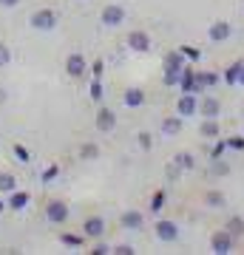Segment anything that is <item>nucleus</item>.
Here are the masks:
<instances>
[{"mask_svg": "<svg viewBox=\"0 0 244 255\" xmlns=\"http://www.w3.org/2000/svg\"><path fill=\"white\" fill-rule=\"evenodd\" d=\"M57 176H60V167H57V164H48L43 173H40V182H43V184H51Z\"/></svg>", "mask_w": 244, "mask_h": 255, "instance_id": "obj_27", "label": "nucleus"}, {"mask_svg": "<svg viewBox=\"0 0 244 255\" xmlns=\"http://www.w3.org/2000/svg\"><path fill=\"white\" fill-rule=\"evenodd\" d=\"M111 253H114V255H134L136 250L131 244H117V247H111Z\"/></svg>", "mask_w": 244, "mask_h": 255, "instance_id": "obj_39", "label": "nucleus"}, {"mask_svg": "<svg viewBox=\"0 0 244 255\" xmlns=\"http://www.w3.org/2000/svg\"><path fill=\"white\" fill-rule=\"evenodd\" d=\"M199 114L205 119H219L222 117V100H219V97H202L199 100Z\"/></svg>", "mask_w": 244, "mask_h": 255, "instance_id": "obj_14", "label": "nucleus"}, {"mask_svg": "<svg viewBox=\"0 0 244 255\" xmlns=\"http://www.w3.org/2000/svg\"><path fill=\"white\" fill-rule=\"evenodd\" d=\"M122 105H125V108H142L145 105V91L136 88V85L125 88V91H122Z\"/></svg>", "mask_w": 244, "mask_h": 255, "instance_id": "obj_16", "label": "nucleus"}, {"mask_svg": "<svg viewBox=\"0 0 244 255\" xmlns=\"http://www.w3.org/2000/svg\"><path fill=\"white\" fill-rule=\"evenodd\" d=\"M23 0H0V9H17Z\"/></svg>", "mask_w": 244, "mask_h": 255, "instance_id": "obj_41", "label": "nucleus"}, {"mask_svg": "<svg viewBox=\"0 0 244 255\" xmlns=\"http://www.w3.org/2000/svg\"><path fill=\"white\" fill-rule=\"evenodd\" d=\"M11 153H14V159H17L20 164L31 162V153H28V147H23V145H14V147H11Z\"/></svg>", "mask_w": 244, "mask_h": 255, "instance_id": "obj_28", "label": "nucleus"}, {"mask_svg": "<svg viewBox=\"0 0 244 255\" xmlns=\"http://www.w3.org/2000/svg\"><path fill=\"white\" fill-rule=\"evenodd\" d=\"M154 233H156V238H159L162 244H173V241L179 238V224L171 221V219H159L154 224Z\"/></svg>", "mask_w": 244, "mask_h": 255, "instance_id": "obj_5", "label": "nucleus"}, {"mask_svg": "<svg viewBox=\"0 0 244 255\" xmlns=\"http://www.w3.org/2000/svg\"><path fill=\"white\" fill-rule=\"evenodd\" d=\"M88 253H91V255H108V253H111V247H108V244H102L100 238H97V244L91 247Z\"/></svg>", "mask_w": 244, "mask_h": 255, "instance_id": "obj_38", "label": "nucleus"}, {"mask_svg": "<svg viewBox=\"0 0 244 255\" xmlns=\"http://www.w3.org/2000/svg\"><path fill=\"white\" fill-rule=\"evenodd\" d=\"M179 133H182V117L179 114L162 119V136H179Z\"/></svg>", "mask_w": 244, "mask_h": 255, "instance_id": "obj_18", "label": "nucleus"}, {"mask_svg": "<svg viewBox=\"0 0 244 255\" xmlns=\"http://www.w3.org/2000/svg\"><path fill=\"white\" fill-rule=\"evenodd\" d=\"M239 63H242V60H239ZM239 63H233V65H230V68L225 71V82H227V85H236V74H239Z\"/></svg>", "mask_w": 244, "mask_h": 255, "instance_id": "obj_35", "label": "nucleus"}, {"mask_svg": "<svg viewBox=\"0 0 244 255\" xmlns=\"http://www.w3.org/2000/svg\"><path fill=\"white\" fill-rule=\"evenodd\" d=\"M28 26L34 31H54L60 26V11L51 9V6H43V9H34L28 14Z\"/></svg>", "mask_w": 244, "mask_h": 255, "instance_id": "obj_1", "label": "nucleus"}, {"mask_svg": "<svg viewBox=\"0 0 244 255\" xmlns=\"http://www.w3.org/2000/svg\"><path fill=\"white\" fill-rule=\"evenodd\" d=\"M173 162L182 167V173H188V170H196V156L190 153V150H182V153L173 156Z\"/></svg>", "mask_w": 244, "mask_h": 255, "instance_id": "obj_22", "label": "nucleus"}, {"mask_svg": "<svg viewBox=\"0 0 244 255\" xmlns=\"http://www.w3.org/2000/svg\"><path fill=\"white\" fill-rule=\"evenodd\" d=\"M165 199H168V196H165V190H156L154 196H151V213H159V210L165 207Z\"/></svg>", "mask_w": 244, "mask_h": 255, "instance_id": "obj_31", "label": "nucleus"}, {"mask_svg": "<svg viewBox=\"0 0 244 255\" xmlns=\"http://www.w3.org/2000/svg\"><path fill=\"white\" fill-rule=\"evenodd\" d=\"M233 241L236 238L227 233V230H216L213 236H210V250L216 255H227V253H233Z\"/></svg>", "mask_w": 244, "mask_h": 255, "instance_id": "obj_7", "label": "nucleus"}, {"mask_svg": "<svg viewBox=\"0 0 244 255\" xmlns=\"http://www.w3.org/2000/svg\"><path fill=\"white\" fill-rule=\"evenodd\" d=\"M205 204L210 210H222V207H227V196L222 190H208L205 193Z\"/></svg>", "mask_w": 244, "mask_h": 255, "instance_id": "obj_20", "label": "nucleus"}, {"mask_svg": "<svg viewBox=\"0 0 244 255\" xmlns=\"http://www.w3.org/2000/svg\"><path fill=\"white\" fill-rule=\"evenodd\" d=\"M82 238H85V236H71V233H60V244H63V247H71V250H74V247H82Z\"/></svg>", "mask_w": 244, "mask_h": 255, "instance_id": "obj_26", "label": "nucleus"}, {"mask_svg": "<svg viewBox=\"0 0 244 255\" xmlns=\"http://www.w3.org/2000/svg\"><path fill=\"white\" fill-rule=\"evenodd\" d=\"M182 71H185V57H182V51L176 48V51H168L165 54V85H179L182 80Z\"/></svg>", "mask_w": 244, "mask_h": 255, "instance_id": "obj_2", "label": "nucleus"}, {"mask_svg": "<svg viewBox=\"0 0 244 255\" xmlns=\"http://www.w3.org/2000/svg\"><path fill=\"white\" fill-rule=\"evenodd\" d=\"M125 46L131 48V51H136V54H145V51H151V34L148 31H142V28H136V31H128V40Z\"/></svg>", "mask_w": 244, "mask_h": 255, "instance_id": "obj_6", "label": "nucleus"}, {"mask_svg": "<svg viewBox=\"0 0 244 255\" xmlns=\"http://www.w3.org/2000/svg\"><path fill=\"white\" fill-rule=\"evenodd\" d=\"M225 142H227L230 150H242L244 153V136H230V139H225Z\"/></svg>", "mask_w": 244, "mask_h": 255, "instance_id": "obj_36", "label": "nucleus"}, {"mask_svg": "<svg viewBox=\"0 0 244 255\" xmlns=\"http://www.w3.org/2000/svg\"><path fill=\"white\" fill-rule=\"evenodd\" d=\"M94 125H97V130H100V133H111V130L117 128V111L108 108V105H102V108L97 111Z\"/></svg>", "mask_w": 244, "mask_h": 255, "instance_id": "obj_9", "label": "nucleus"}, {"mask_svg": "<svg viewBox=\"0 0 244 255\" xmlns=\"http://www.w3.org/2000/svg\"><path fill=\"white\" fill-rule=\"evenodd\" d=\"M136 145L142 147V150H151V147H154V136H151L148 130H139V133H136Z\"/></svg>", "mask_w": 244, "mask_h": 255, "instance_id": "obj_30", "label": "nucleus"}, {"mask_svg": "<svg viewBox=\"0 0 244 255\" xmlns=\"http://www.w3.org/2000/svg\"><path fill=\"white\" fill-rule=\"evenodd\" d=\"M17 187H20L17 176L9 173V170H0V193H3V196H9V193L17 190Z\"/></svg>", "mask_w": 244, "mask_h": 255, "instance_id": "obj_19", "label": "nucleus"}, {"mask_svg": "<svg viewBox=\"0 0 244 255\" xmlns=\"http://www.w3.org/2000/svg\"><path fill=\"white\" fill-rule=\"evenodd\" d=\"M85 71H88V60H85L80 51H74V54L65 57V74H68L71 80H80Z\"/></svg>", "mask_w": 244, "mask_h": 255, "instance_id": "obj_8", "label": "nucleus"}, {"mask_svg": "<svg viewBox=\"0 0 244 255\" xmlns=\"http://www.w3.org/2000/svg\"><path fill=\"white\" fill-rule=\"evenodd\" d=\"M119 227H125V230H142L145 227V213H142V210H125V213L119 216Z\"/></svg>", "mask_w": 244, "mask_h": 255, "instance_id": "obj_15", "label": "nucleus"}, {"mask_svg": "<svg viewBox=\"0 0 244 255\" xmlns=\"http://www.w3.org/2000/svg\"><path fill=\"white\" fill-rule=\"evenodd\" d=\"M88 68H91V74H94V77H100V80H102V71H105V63H102V60H97V63L88 65Z\"/></svg>", "mask_w": 244, "mask_h": 255, "instance_id": "obj_40", "label": "nucleus"}, {"mask_svg": "<svg viewBox=\"0 0 244 255\" xmlns=\"http://www.w3.org/2000/svg\"><path fill=\"white\" fill-rule=\"evenodd\" d=\"M225 230H227V233H230L233 238L244 236V219H242V216H233V219H230V221L225 224Z\"/></svg>", "mask_w": 244, "mask_h": 255, "instance_id": "obj_24", "label": "nucleus"}, {"mask_svg": "<svg viewBox=\"0 0 244 255\" xmlns=\"http://www.w3.org/2000/svg\"><path fill=\"white\" fill-rule=\"evenodd\" d=\"M199 133L205 139H219L222 136V125H219V119H205L202 128H199Z\"/></svg>", "mask_w": 244, "mask_h": 255, "instance_id": "obj_21", "label": "nucleus"}, {"mask_svg": "<svg viewBox=\"0 0 244 255\" xmlns=\"http://www.w3.org/2000/svg\"><path fill=\"white\" fill-rule=\"evenodd\" d=\"M179 51H182L185 60H190V63H199V60H202V51H199V48H193V46H182Z\"/></svg>", "mask_w": 244, "mask_h": 255, "instance_id": "obj_32", "label": "nucleus"}, {"mask_svg": "<svg viewBox=\"0 0 244 255\" xmlns=\"http://www.w3.org/2000/svg\"><path fill=\"white\" fill-rule=\"evenodd\" d=\"M179 176H182V167L176 162L165 164V179H168V182H179Z\"/></svg>", "mask_w": 244, "mask_h": 255, "instance_id": "obj_29", "label": "nucleus"}, {"mask_svg": "<svg viewBox=\"0 0 244 255\" xmlns=\"http://www.w3.org/2000/svg\"><path fill=\"white\" fill-rule=\"evenodd\" d=\"M9 100V94H6V88H0V102H6Z\"/></svg>", "mask_w": 244, "mask_h": 255, "instance_id": "obj_44", "label": "nucleus"}, {"mask_svg": "<svg viewBox=\"0 0 244 255\" xmlns=\"http://www.w3.org/2000/svg\"><path fill=\"white\" fill-rule=\"evenodd\" d=\"M28 204H31V193L28 190H20L17 187V190H11L9 196H6V207L14 210V213H23Z\"/></svg>", "mask_w": 244, "mask_h": 255, "instance_id": "obj_13", "label": "nucleus"}, {"mask_svg": "<svg viewBox=\"0 0 244 255\" xmlns=\"http://www.w3.org/2000/svg\"><path fill=\"white\" fill-rule=\"evenodd\" d=\"M210 170H213L216 176H227V173H230V164H227L225 159L219 156V159H213V167H210Z\"/></svg>", "mask_w": 244, "mask_h": 255, "instance_id": "obj_33", "label": "nucleus"}, {"mask_svg": "<svg viewBox=\"0 0 244 255\" xmlns=\"http://www.w3.org/2000/svg\"><path fill=\"white\" fill-rule=\"evenodd\" d=\"M102 97H105V85H102L100 77H94V82H91V100L102 102Z\"/></svg>", "mask_w": 244, "mask_h": 255, "instance_id": "obj_25", "label": "nucleus"}, {"mask_svg": "<svg viewBox=\"0 0 244 255\" xmlns=\"http://www.w3.org/2000/svg\"><path fill=\"white\" fill-rule=\"evenodd\" d=\"M82 236L91 238V241L102 238L105 236V219L102 216H88V219L82 221Z\"/></svg>", "mask_w": 244, "mask_h": 255, "instance_id": "obj_11", "label": "nucleus"}, {"mask_svg": "<svg viewBox=\"0 0 244 255\" xmlns=\"http://www.w3.org/2000/svg\"><path fill=\"white\" fill-rule=\"evenodd\" d=\"M208 37L213 40V43H225L227 37H230V23H227V20H216V23H210Z\"/></svg>", "mask_w": 244, "mask_h": 255, "instance_id": "obj_17", "label": "nucleus"}, {"mask_svg": "<svg viewBox=\"0 0 244 255\" xmlns=\"http://www.w3.org/2000/svg\"><path fill=\"white\" fill-rule=\"evenodd\" d=\"M176 114H179L182 119L196 117V114H199V100H196V94H182L179 100H176Z\"/></svg>", "mask_w": 244, "mask_h": 255, "instance_id": "obj_12", "label": "nucleus"}, {"mask_svg": "<svg viewBox=\"0 0 244 255\" xmlns=\"http://www.w3.org/2000/svg\"><path fill=\"white\" fill-rule=\"evenodd\" d=\"M219 85V74L216 71H196L193 74V94L199 97L202 91H210Z\"/></svg>", "mask_w": 244, "mask_h": 255, "instance_id": "obj_10", "label": "nucleus"}, {"mask_svg": "<svg viewBox=\"0 0 244 255\" xmlns=\"http://www.w3.org/2000/svg\"><path fill=\"white\" fill-rule=\"evenodd\" d=\"M80 3H85V0H80Z\"/></svg>", "mask_w": 244, "mask_h": 255, "instance_id": "obj_45", "label": "nucleus"}, {"mask_svg": "<svg viewBox=\"0 0 244 255\" xmlns=\"http://www.w3.org/2000/svg\"><path fill=\"white\" fill-rule=\"evenodd\" d=\"M100 20H102V26L117 28V26H122V23L128 20V9L122 6V3H108V6L100 11Z\"/></svg>", "mask_w": 244, "mask_h": 255, "instance_id": "obj_4", "label": "nucleus"}, {"mask_svg": "<svg viewBox=\"0 0 244 255\" xmlns=\"http://www.w3.org/2000/svg\"><path fill=\"white\" fill-rule=\"evenodd\" d=\"M11 63V48L6 43H0V68H6Z\"/></svg>", "mask_w": 244, "mask_h": 255, "instance_id": "obj_34", "label": "nucleus"}, {"mask_svg": "<svg viewBox=\"0 0 244 255\" xmlns=\"http://www.w3.org/2000/svg\"><path fill=\"white\" fill-rule=\"evenodd\" d=\"M102 147L97 145V142H82L80 145V159H85V162H94V159H100Z\"/></svg>", "mask_w": 244, "mask_h": 255, "instance_id": "obj_23", "label": "nucleus"}, {"mask_svg": "<svg viewBox=\"0 0 244 255\" xmlns=\"http://www.w3.org/2000/svg\"><path fill=\"white\" fill-rule=\"evenodd\" d=\"M225 150H227V142H225V139H219L216 145H213V150H210V159H219V156H225Z\"/></svg>", "mask_w": 244, "mask_h": 255, "instance_id": "obj_37", "label": "nucleus"}, {"mask_svg": "<svg viewBox=\"0 0 244 255\" xmlns=\"http://www.w3.org/2000/svg\"><path fill=\"white\" fill-rule=\"evenodd\" d=\"M236 85H244V63H239V74H236Z\"/></svg>", "mask_w": 244, "mask_h": 255, "instance_id": "obj_42", "label": "nucleus"}, {"mask_svg": "<svg viewBox=\"0 0 244 255\" xmlns=\"http://www.w3.org/2000/svg\"><path fill=\"white\" fill-rule=\"evenodd\" d=\"M6 210L9 207H6V199H3V193H0V213H6Z\"/></svg>", "mask_w": 244, "mask_h": 255, "instance_id": "obj_43", "label": "nucleus"}, {"mask_svg": "<svg viewBox=\"0 0 244 255\" xmlns=\"http://www.w3.org/2000/svg\"><path fill=\"white\" fill-rule=\"evenodd\" d=\"M68 216H71V207H68V201L51 199L48 204H45V221H48V224L60 227V224H65V221H68Z\"/></svg>", "mask_w": 244, "mask_h": 255, "instance_id": "obj_3", "label": "nucleus"}]
</instances>
